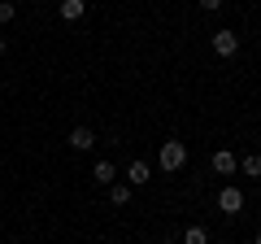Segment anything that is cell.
<instances>
[{
    "mask_svg": "<svg viewBox=\"0 0 261 244\" xmlns=\"http://www.w3.org/2000/svg\"><path fill=\"white\" fill-rule=\"evenodd\" d=\"M157 166L166 170V175H178V170L187 166V144L183 140H166L161 153H157Z\"/></svg>",
    "mask_w": 261,
    "mask_h": 244,
    "instance_id": "6da1fadb",
    "label": "cell"
},
{
    "mask_svg": "<svg viewBox=\"0 0 261 244\" xmlns=\"http://www.w3.org/2000/svg\"><path fill=\"white\" fill-rule=\"evenodd\" d=\"M209 44H214L218 57H235V53H240V35H235V31H218Z\"/></svg>",
    "mask_w": 261,
    "mask_h": 244,
    "instance_id": "7a4b0ae2",
    "label": "cell"
},
{
    "mask_svg": "<svg viewBox=\"0 0 261 244\" xmlns=\"http://www.w3.org/2000/svg\"><path fill=\"white\" fill-rule=\"evenodd\" d=\"M65 144H70L74 153H92V149H96V131H92V127H74Z\"/></svg>",
    "mask_w": 261,
    "mask_h": 244,
    "instance_id": "3957f363",
    "label": "cell"
},
{
    "mask_svg": "<svg viewBox=\"0 0 261 244\" xmlns=\"http://www.w3.org/2000/svg\"><path fill=\"white\" fill-rule=\"evenodd\" d=\"M218 209H222V214H240L244 209V192L240 188H222L218 192Z\"/></svg>",
    "mask_w": 261,
    "mask_h": 244,
    "instance_id": "277c9868",
    "label": "cell"
},
{
    "mask_svg": "<svg viewBox=\"0 0 261 244\" xmlns=\"http://www.w3.org/2000/svg\"><path fill=\"white\" fill-rule=\"evenodd\" d=\"M92 179H96V183H100V188H109V183H118V166H113V161H96V166H92Z\"/></svg>",
    "mask_w": 261,
    "mask_h": 244,
    "instance_id": "5b68a950",
    "label": "cell"
},
{
    "mask_svg": "<svg viewBox=\"0 0 261 244\" xmlns=\"http://www.w3.org/2000/svg\"><path fill=\"white\" fill-rule=\"evenodd\" d=\"M148 179H152L148 161H130V166H126V183H130V188H144Z\"/></svg>",
    "mask_w": 261,
    "mask_h": 244,
    "instance_id": "8992f818",
    "label": "cell"
},
{
    "mask_svg": "<svg viewBox=\"0 0 261 244\" xmlns=\"http://www.w3.org/2000/svg\"><path fill=\"white\" fill-rule=\"evenodd\" d=\"M214 170H218V175H235V170H240V157L226 153V149H218L214 153Z\"/></svg>",
    "mask_w": 261,
    "mask_h": 244,
    "instance_id": "52a82bcc",
    "label": "cell"
},
{
    "mask_svg": "<svg viewBox=\"0 0 261 244\" xmlns=\"http://www.w3.org/2000/svg\"><path fill=\"white\" fill-rule=\"evenodd\" d=\"M87 13V0H61V22H79Z\"/></svg>",
    "mask_w": 261,
    "mask_h": 244,
    "instance_id": "ba28073f",
    "label": "cell"
},
{
    "mask_svg": "<svg viewBox=\"0 0 261 244\" xmlns=\"http://www.w3.org/2000/svg\"><path fill=\"white\" fill-rule=\"evenodd\" d=\"M109 201L113 205H130V183H109Z\"/></svg>",
    "mask_w": 261,
    "mask_h": 244,
    "instance_id": "9c48e42d",
    "label": "cell"
},
{
    "mask_svg": "<svg viewBox=\"0 0 261 244\" xmlns=\"http://www.w3.org/2000/svg\"><path fill=\"white\" fill-rule=\"evenodd\" d=\"M240 170H244V175H252V179H261V153H248V157L240 161Z\"/></svg>",
    "mask_w": 261,
    "mask_h": 244,
    "instance_id": "30bf717a",
    "label": "cell"
},
{
    "mask_svg": "<svg viewBox=\"0 0 261 244\" xmlns=\"http://www.w3.org/2000/svg\"><path fill=\"white\" fill-rule=\"evenodd\" d=\"M183 244H209V231H205V227H187V231H183Z\"/></svg>",
    "mask_w": 261,
    "mask_h": 244,
    "instance_id": "8fae6325",
    "label": "cell"
},
{
    "mask_svg": "<svg viewBox=\"0 0 261 244\" xmlns=\"http://www.w3.org/2000/svg\"><path fill=\"white\" fill-rule=\"evenodd\" d=\"M18 18V5H13V0H0V22H13Z\"/></svg>",
    "mask_w": 261,
    "mask_h": 244,
    "instance_id": "7c38bea8",
    "label": "cell"
},
{
    "mask_svg": "<svg viewBox=\"0 0 261 244\" xmlns=\"http://www.w3.org/2000/svg\"><path fill=\"white\" fill-rule=\"evenodd\" d=\"M196 5H200V9H205V13H218V9H222V5H226V0H196Z\"/></svg>",
    "mask_w": 261,
    "mask_h": 244,
    "instance_id": "4fadbf2b",
    "label": "cell"
},
{
    "mask_svg": "<svg viewBox=\"0 0 261 244\" xmlns=\"http://www.w3.org/2000/svg\"><path fill=\"white\" fill-rule=\"evenodd\" d=\"M5 53H9V44H5V39H0V57H5Z\"/></svg>",
    "mask_w": 261,
    "mask_h": 244,
    "instance_id": "5bb4252c",
    "label": "cell"
},
{
    "mask_svg": "<svg viewBox=\"0 0 261 244\" xmlns=\"http://www.w3.org/2000/svg\"><path fill=\"white\" fill-rule=\"evenodd\" d=\"M157 244H174V240H157Z\"/></svg>",
    "mask_w": 261,
    "mask_h": 244,
    "instance_id": "9a60e30c",
    "label": "cell"
},
{
    "mask_svg": "<svg viewBox=\"0 0 261 244\" xmlns=\"http://www.w3.org/2000/svg\"><path fill=\"white\" fill-rule=\"evenodd\" d=\"M252 244H261V231H257V240H252Z\"/></svg>",
    "mask_w": 261,
    "mask_h": 244,
    "instance_id": "2e32d148",
    "label": "cell"
}]
</instances>
